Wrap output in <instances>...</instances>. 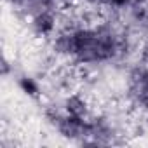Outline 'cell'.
Masks as SVG:
<instances>
[{
  "label": "cell",
  "mask_w": 148,
  "mask_h": 148,
  "mask_svg": "<svg viewBox=\"0 0 148 148\" xmlns=\"http://www.w3.org/2000/svg\"><path fill=\"white\" fill-rule=\"evenodd\" d=\"M58 28V16L51 9H42L32 18V30L35 35L47 38L52 37Z\"/></svg>",
  "instance_id": "cell-1"
},
{
  "label": "cell",
  "mask_w": 148,
  "mask_h": 148,
  "mask_svg": "<svg viewBox=\"0 0 148 148\" xmlns=\"http://www.w3.org/2000/svg\"><path fill=\"white\" fill-rule=\"evenodd\" d=\"M64 113L87 120V117H89V103L86 101V98L82 94L73 92V94L64 98Z\"/></svg>",
  "instance_id": "cell-2"
},
{
  "label": "cell",
  "mask_w": 148,
  "mask_h": 148,
  "mask_svg": "<svg viewBox=\"0 0 148 148\" xmlns=\"http://www.w3.org/2000/svg\"><path fill=\"white\" fill-rule=\"evenodd\" d=\"M19 87L25 94L32 96V98H38L40 96V86L35 79L32 77H21L19 79Z\"/></svg>",
  "instance_id": "cell-3"
},
{
  "label": "cell",
  "mask_w": 148,
  "mask_h": 148,
  "mask_svg": "<svg viewBox=\"0 0 148 148\" xmlns=\"http://www.w3.org/2000/svg\"><path fill=\"white\" fill-rule=\"evenodd\" d=\"M132 2H134V0H108V5L112 9H115V11H120L124 7H129Z\"/></svg>",
  "instance_id": "cell-4"
}]
</instances>
